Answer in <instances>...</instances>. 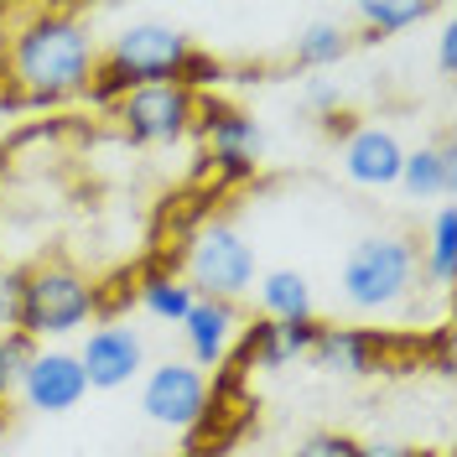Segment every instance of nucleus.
Instances as JSON below:
<instances>
[{
  "mask_svg": "<svg viewBox=\"0 0 457 457\" xmlns=\"http://www.w3.org/2000/svg\"><path fill=\"white\" fill-rule=\"evenodd\" d=\"M94 68H99L94 31L73 11H31L5 42L0 110H53L84 99Z\"/></svg>",
  "mask_w": 457,
  "mask_h": 457,
  "instance_id": "f257e3e1",
  "label": "nucleus"
},
{
  "mask_svg": "<svg viewBox=\"0 0 457 457\" xmlns=\"http://www.w3.org/2000/svg\"><path fill=\"white\" fill-rule=\"evenodd\" d=\"M421 276V250L405 234H370L343 255L338 286L343 302L359 312H395L400 302H411Z\"/></svg>",
  "mask_w": 457,
  "mask_h": 457,
  "instance_id": "f03ea898",
  "label": "nucleus"
},
{
  "mask_svg": "<svg viewBox=\"0 0 457 457\" xmlns=\"http://www.w3.org/2000/svg\"><path fill=\"white\" fill-rule=\"evenodd\" d=\"M94 312H99V286L68 260H42L27 270L16 328L27 338H62V333H79Z\"/></svg>",
  "mask_w": 457,
  "mask_h": 457,
  "instance_id": "7ed1b4c3",
  "label": "nucleus"
},
{
  "mask_svg": "<svg viewBox=\"0 0 457 457\" xmlns=\"http://www.w3.org/2000/svg\"><path fill=\"white\" fill-rule=\"evenodd\" d=\"M193 296L208 302H234L255 286V250L245 245V234L224 219H208V224L187 239V276Z\"/></svg>",
  "mask_w": 457,
  "mask_h": 457,
  "instance_id": "20e7f679",
  "label": "nucleus"
},
{
  "mask_svg": "<svg viewBox=\"0 0 457 457\" xmlns=\"http://www.w3.org/2000/svg\"><path fill=\"white\" fill-rule=\"evenodd\" d=\"M187 57H193V42L177 27H167V21H136V27H125L114 37L110 53L99 57V62L130 94V88H145V84H177L182 68H187Z\"/></svg>",
  "mask_w": 457,
  "mask_h": 457,
  "instance_id": "39448f33",
  "label": "nucleus"
},
{
  "mask_svg": "<svg viewBox=\"0 0 457 457\" xmlns=\"http://www.w3.org/2000/svg\"><path fill=\"white\" fill-rule=\"evenodd\" d=\"M198 94L182 84H145L130 88L120 104H114V120L130 141L141 145H177L193 125H198Z\"/></svg>",
  "mask_w": 457,
  "mask_h": 457,
  "instance_id": "423d86ee",
  "label": "nucleus"
},
{
  "mask_svg": "<svg viewBox=\"0 0 457 457\" xmlns=\"http://www.w3.org/2000/svg\"><path fill=\"white\" fill-rule=\"evenodd\" d=\"M208 405H213V390H208L203 370L177 364V359L156 364V370L145 374V385H141V411L156 421V427H167V431L203 427Z\"/></svg>",
  "mask_w": 457,
  "mask_h": 457,
  "instance_id": "0eeeda50",
  "label": "nucleus"
},
{
  "mask_svg": "<svg viewBox=\"0 0 457 457\" xmlns=\"http://www.w3.org/2000/svg\"><path fill=\"white\" fill-rule=\"evenodd\" d=\"M79 364H84L88 390H120V385H130V379L145 370V343H141L136 328L104 322V328H94L88 343L79 348Z\"/></svg>",
  "mask_w": 457,
  "mask_h": 457,
  "instance_id": "6e6552de",
  "label": "nucleus"
},
{
  "mask_svg": "<svg viewBox=\"0 0 457 457\" xmlns=\"http://www.w3.org/2000/svg\"><path fill=\"white\" fill-rule=\"evenodd\" d=\"M198 125H203V141H208L213 167L224 171L228 182H239V177L255 171V162H260V125L245 110H234V104H208V110H198Z\"/></svg>",
  "mask_w": 457,
  "mask_h": 457,
  "instance_id": "1a4fd4ad",
  "label": "nucleus"
},
{
  "mask_svg": "<svg viewBox=\"0 0 457 457\" xmlns=\"http://www.w3.org/2000/svg\"><path fill=\"white\" fill-rule=\"evenodd\" d=\"M16 395L27 400L31 411H73L79 400L88 395V379H84V364H79V353H68V348H37V359H31L27 379H21V390Z\"/></svg>",
  "mask_w": 457,
  "mask_h": 457,
  "instance_id": "9d476101",
  "label": "nucleus"
},
{
  "mask_svg": "<svg viewBox=\"0 0 457 457\" xmlns=\"http://www.w3.org/2000/svg\"><path fill=\"white\" fill-rule=\"evenodd\" d=\"M405 145L390 125H348L343 136V177L359 187H395Z\"/></svg>",
  "mask_w": 457,
  "mask_h": 457,
  "instance_id": "9b49d317",
  "label": "nucleus"
},
{
  "mask_svg": "<svg viewBox=\"0 0 457 457\" xmlns=\"http://www.w3.org/2000/svg\"><path fill=\"white\" fill-rule=\"evenodd\" d=\"M234 333H239V307L198 296L193 312L182 317V338H187V353H193V370H219Z\"/></svg>",
  "mask_w": 457,
  "mask_h": 457,
  "instance_id": "f8f14e48",
  "label": "nucleus"
},
{
  "mask_svg": "<svg viewBox=\"0 0 457 457\" xmlns=\"http://www.w3.org/2000/svg\"><path fill=\"white\" fill-rule=\"evenodd\" d=\"M400 187H405L411 198H447V193L457 187V151H453V141L405 151V162H400Z\"/></svg>",
  "mask_w": 457,
  "mask_h": 457,
  "instance_id": "ddd939ff",
  "label": "nucleus"
},
{
  "mask_svg": "<svg viewBox=\"0 0 457 457\" xmlns=\"http://www.w3.org/2000/svg\"><path fill=\"white\" fill-rule=\"evenodd\" d=\"M307 353L317 359V370H328V374H370L379 343L364 328H317Z\"/></svg>",
  "mask_w": 457,
  "mask_h": 457,
  "instance_id": "4468645a",
  "label": "nucleus"
},
{
  "mask_svg": "<svg viewBox=\"0 0 457 457\" xmlns=\"http://www.w3.org/2000/svg\"><path fill=\"white\" fill-rule=\"evenodd\" d=\"M317 338V322H260L250 328V364L260 370H281L291 359H302Z\"/></svg>",
  "mask_w": 457,
  "mask_h": 457,
  "instance_id": "2eb2a0df",
  "label": "nucleus"
},
{
  "mask_svg": "<svg viewBox=\"0 0 457 457\" xmlns=\"http://www.w3.org/2000/svg\"><path fill=\"white\" fill-rule=\"evenodd\" d=\"M260 307H265V322H312V286L302 270H265Z\"/></svg>",
  "mask_w": 457,
  "mask_h": 457,
  "instance_id": "dca6fc26",
  "label": "nucleus"
},
{
  "mask_svg": "<svg viewBox=\"0 0 457 457\" xmlns=\"http://www.w3.org/2000/svg\"><path fill=\"white\" fill-rule=\"evenodd\" d=\"M193 302H198L193 286L182 281V276H171V270H151L141 281V307L156 317V322H177V328H182V317L193 312Z\"/></svg>",
  "mask_w": 457,
  "mask_h": 457,
  "instance_id": "f3484780",
  "label": "nucleus"
},
{
  "mask_svg": "<svg viewBox=\"0 0 457 457\" xmlns=\"http://www.w3.org/2000/svg\"><path fill=\"white\" fill-rule=\"evenodd\" d=\"M343 53H348V31L338 21H312V27L296 31V42H291L296 68H333Z\"/></svg>",
  "mask_w": 457,
  "mask_h": 457,
  "instance_id": "a211bd4d",
  "label": "nucleus"
},
{
  "mask_svg": "<svg viewBox=\"0 0 457 457\" xmlns=\"http://www.w3.org/2000/svg\"><path fill=\"white\" fill-rule=\"evenodd\" d=\"M421 270H427L436 286H453L457 281V213H453V208H436L427 255H421Z\"/></svg>",
  "mask_w": 457,
  "mask_h": 457,
  "instance_id": "6ab92c4d",
  "label": "nucleus"
},
{
  "mask_svg": "<svg viewBox=\"0 0 457 457\" xmlns=\"http://www.w3.org/2000/svg\"><path fill=\"white\" fill-rule=\"evenodd\" d=\"M31 359H37V338H27L21 328L0 333V400L21 390V379H27Z\"/></svg>",
  "mask_w": 457,
  "mask_h": 457,
  "instance_id": "aec40b11",
  "label": "nucleus"
},
{
  "mask_svg": "<svg viewBox=\"0 0 457 457\" xmlns=\"http://www.w3.org/2000/svg\"><path fill=\"white\" fill-rule=\"evenodd\" d=\"M353 16L370 27V37H390V31L416 27V21L427 16V5H416V0H370V5H359Z\"/></svg>",
  "mask_w": 457,
  "mask_h": 457,
  "instance_id": "412c9836",
  "label": "nucleus"
},
{
  "mask_svg": "<svg viewBox=\"0 0 457 457\" xmlns=\"http://www.w3.org/2000/svg\"><path fill=\"white\" fill-rule=\"evenodd\" d=\"M21 286H27V270L0 265V333H11L21 322Z\"/></svg>",
  "mask_w": 457,
  "mask_h": 457,
  "instance_id": "4be33fe9",
  "label": "nucleus"
},
{
  "mask_svg": "<svg viewBox=\"0 0 457 457\" xmlns=\"http://www.w3.org/2000/svg\"><path fill=\"white\" fill-rule=\"evenodd\" d=\"M219 79H224V62L193 47V57H187V68H182V79H177V84H182V88H193V94H198L203 84H219Z\"/></svg>",
  "mask_w": 457,
  "mask_h": 457,
  "instance_id": "5701e85b",
  "label": "nucleus"
},
{
  "mask_svg": "<svg viewBox=\"0 0 457 457\" xmlns=\"http://www.w3.org/2000/svg\"><path fill=\"white\" fill-rule=\"evenodd\" d=\"M296 457H359V442H348L338 431H317L296 447Z\"/></svg>",
  "mask_w": 457,
  "mask_h": 457,
  "instance_id": "b1692460",
  "label": "nucleus"
},
{
  "mask_svg": "<svg viewBox=\"0 0 457 457\" xmlns=\"http://www.w3.org/2000/svg\"><path fill=\"white\" fill-rule=\"evenodd\" d=\"M436 62H442V73H453V68H457V27H453V21H447L442 37H436Z\"/></svg>",
  "mask_w": 457,
  "mask_h": 457,
  "instance_id": "393cba45",
  "label": "nucleus"
},
{
  "mask_svg": "<svg viewBox=\"0 0 457 457\" xmlns=\"http://www.w3.org/2000/svg\"><path fill=\"white\" fill-rule=\"evenodd\" d=\"M359 457H421L416 447H400V442H364Z\"/></svg>",
  "mask_w": 457,
  "mask_h": 457,
  "instance_id": "a878e982",
  "label": "nucleus"
},
{
  "mask_svg": "<svg viewBox=\"0 0 457 457\" xmlns=\"http://www.w3.org/2000/svg\"><path fill=\"white\" fill-rule=\"evenodd\" d=\"M307 104L322 110V114H338V94H333L328 84H312V88H307Z\"/></svg>",
  "mask_w": 457,
  "mask_h": 457,
  "instance_id": "bb28decb",
  "label": "nucleus"
}]
</instances>
